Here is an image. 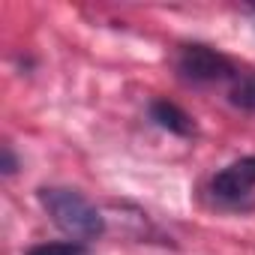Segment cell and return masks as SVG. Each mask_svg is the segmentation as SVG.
<instances>
[{
    "instance_id": "obj_1",
    "label": "cell",
    "mask_w": 255,
    "mask_h": 255,
    "mask_svg": "<svg viewBox=\"0 0 255 255\" xmlns=\"http://www.w3.org/2000/svg\"><path fill=\"white\" fill-rule=\"evenodd\" d=\"M39 198H42V207L48 210L51 222H54L63 234H69L72 240H78V243H81V240H93V237H99V234L105 231L102 213H99L81 192L54 186V189H42Z\"/></svg>"
},
{
    "instance_id": "obj_2",
    "label": "cell",
    "mask_w": 255,
    "mask_h": 255,
    "mask_svg": "<svg viewBox=\"0 0 255 255\" xmlns=\"http://www.w3.org/2000/svg\"><path fill=\"white\" fill-rule=\"evenodd\" d=\"M177 72L192 84H210V81H234L240 72L237 66L210 45H183L177 54Z\"/></svg>"
},
{
    "instance_id": "obj_3",
    "label": "cell",
    "mask_w": 255,
    "mask_h": 255,
    "mask_svg": "<svg viewBox=\"0 0 255 255\" xmlns=\"http://www.w3.org/2000/svg\"><path fill=\"white\" fill-rule=\"evenodd\" d=\"M252 186H255V156H243V159L225 165L210 183V189L219 201H240L252 192Z\"/></svg>"
},
{
    "instance_id": "obj_4",
    "label": "cell",
    "mask_w": 255,
    "mask_h": 255,
    "mask_svg": "<svg viewBox=\"0 0 255 255\" xmlns=\"http://www.w3.org/2000/svg\"><path fill=\"white\" fill-rule=\"evenodd\" d=\"M150 117L162 126V129H168V132H174V135H192V132H195L192 117H189L183 108H177L174 102H168V99H156V102L150 105Z\"/></svg>"
},
{
    "instance_id": "obj_5",
    "label": "cell",
    "mask_w": 255,
    "mask_h": 255,
    "mask_svg": "<svg viewBox=\"0 0 255 255\" xmlns=\"http://www.w3.org/2000/svg\"><path fill=\"white\" fill-rule=\"evenodd\" d=\"M231 102L237 108L255 111V72H240L231 81Z\"/></svg>"
},
{
    "instance_id": "obj_6",
    "label": "cell",
    "mask_w": 255,
    "mask_h": 255,
    "mask_svg": "<svg viewBox=\"0 0 255 255\" xmlns=\"http://www.w3.org/2000/svg\"><path fill=\"white\" fill-rule=\"evenodd\" d=\"M27 255H90L78 240H57V243H39L27 249Z\"/></svg>"
},
{
    "instance_id": "obj_7",
    "label": "cell",
    "mask_w": 255,
    "mask_h": 255,
    "mask_svg": "<svg viewBox=\"0 0 255 255\" xmlns=\"http://www.w3.org/2000/svg\"><path fill=\"white\" fill-rule=\"evenodd\" d=\"M3 171H6V174H12V171H15V159H12V153H9V147L3 150Z\"/></svg>"
}]
</instances>
